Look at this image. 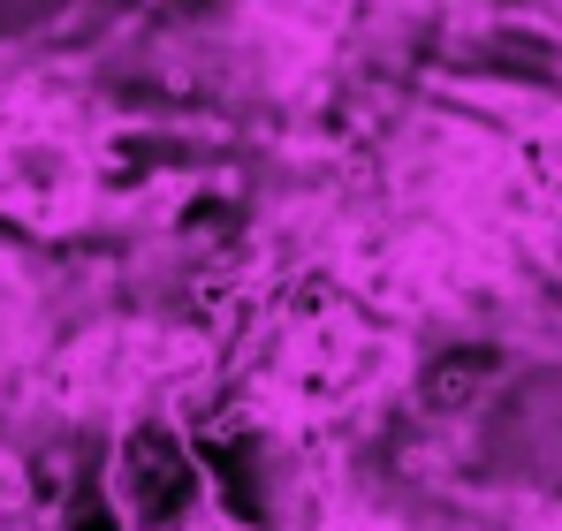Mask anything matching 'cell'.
Returning a JSON list of instances; mask_svg holds the SVG:
<instances>
[{"label": "cell", "mask_w": 562, "mask_h": 531, "mask_svg": "<svg viewBox=\"0 0 562 531\" xmlns=\"http://www.w3.org/2000/svg\"><path fill=\"white\" fill-rule=\"evenodd\" d=\"M244 251L418 350L562 357V168L502 114L395 84L251 168Z\"/></svg>", "instance_id": "obj_1"}, {"label": "cell", "mask_w": 562, "mask_h": 531, "mask_svg": "<svg viewBox=\"0 0 562 531\" xmlns=\"http://www.w3.org/2000/svg\"><path fill=\"white\" fill-rule=\"evenodd\" d=\"M198 99L267 160L395 84L434 77L479 0H160Z\"/></svg>", "instance_id": "obj_2"}, {"label": "cell", "mask_w": 562, "mask_h": 531, "mask_svg": "<svg viewBox=\"0 0 562 531\" xmlns=\"http://www.w3.org/2000/svg\"><path fill=\"white\" fill-rule=\"evenodd\" d=\"M426 84L502 114L562 168V0H479L457 54Z\"/></svg>", "instance_id": "obj_3"}]
</instances>
